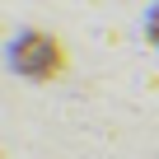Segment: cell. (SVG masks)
Returning <instances> with one entry per match:
<instances>
[{"mask_svg": "<svg viewBox=\"0 0 159 159\" xmlns=\"http://www.w3.org/2000/svg\"><path fill=\"white\" fill-rule=\"evenodd\" d=\"M14 66L24 75H33V80H52L66 66V52H61V42L52 33H24L14 42Z\"/></svg>", "mask_w": 159, "mask_h": 159, "instance_id": "6da1fadb", "label": "cell"}, {"mask_svg": "<svg viewBox=\"0 0 159 159\" xmlns=\"http://www.w3.org/2000/svg\"><path fill=\"white\" fill-rule=\"evenodd\" d=\"M145 33H150V42H154V47H159V5H154V14H150V19H145Z\"/></svg>", "mask_w": 159, "mask_h": 159, "instance_id": "7a4b0ae2", "label": "cell"}]
</instances>
